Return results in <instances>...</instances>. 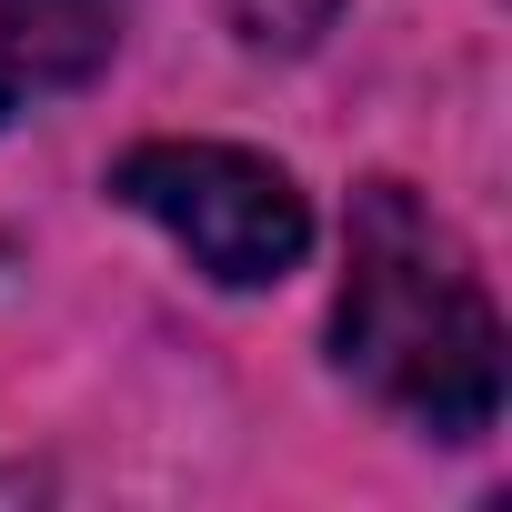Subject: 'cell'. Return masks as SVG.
I'll return each instance as SVG.
<instances>
[{
  "mask_svg": "<svg viewBox=\"0 0 512 512\" xmlns=\"http://www.w3.org/2000/svg\"><path fill=\"white\" fill-rule=\"evenodd\" d=\"M231 21H241L251 51H312L342 21V0H231Z\"/></svg>",
  "mask_w": 512,
  "mask_h": 512,
  "instance_id": "277c9868",
  "label": "cell"
},
{
  "mask_svg": "<svg viewBox=\"0 0 512 512\" xmlns=\"http://www.w3.org/2000/svg\"><path fill=\"white\" fill-rule=\"evenodd\" d=\"M332 362L432 442H482L502 422V312L452 221L402 181H362L352 201Z\"/></svg>",
  "mask_w": 512,
  "mask_h": 512,
  "instance_id": "6da1fadb",
  "label": "cell"
},
{
  "mask_svg": "<svg viewBox=\"0 0 512 512\" xmlns=\"http://www.w3.org/2000/svg\"><path fill=\"white\" fill-rule=\"evenodd\" d=\"M111 201L161 221L191 251V272H211L221 292H262V282L302 272V251H312L302 181L241 141H141L111 161Z\"/></svg>",
  "mask_w": 512,
  "mask_h": 512,
  "instance_id": "7a4b0ae2",
  "label": "cell"
},
{
  "mask_svg": "<svg viewBox=\"0 0 512 512\" xmlns=\"http://www.w3.org/2000/svg\"><path fill=\"white\" fill-rule=\"evenodd\" d=\"M121 41V0H0V121L81 91Z\"/></svg>",
  "mask_w": 512,
  "mask_h": 512,
  "instance_id": "3957f363",
  "label": "cell"
}]
</instances>
